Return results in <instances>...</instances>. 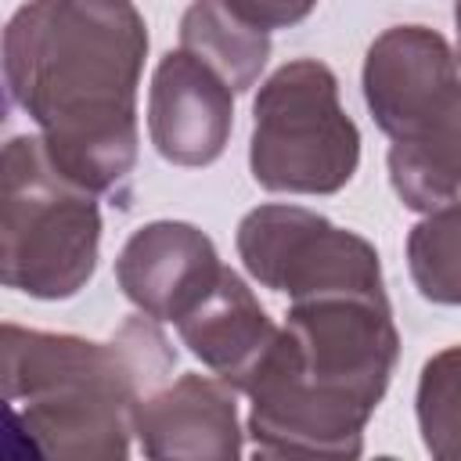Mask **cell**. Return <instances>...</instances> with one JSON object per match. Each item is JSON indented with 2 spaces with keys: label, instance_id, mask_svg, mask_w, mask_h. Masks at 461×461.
Returning a JSON list of instances; mask_svg holds the SVG:
<instances>
[{
  "label": "cell",
  "instance_id": "30bf717a",
  "mask_svg": "<svg viewBox=\"0 0 461 461\" xmlns=\"http://www.w3.org/2000/svg\"><path fill=\"white\" fill-rule=\"evenodd\" d=\"M234 385L216 375H180L144 396L137 411L140 450L155 461H234L245 450Z\"/></svg>",
  "mask_w": 461,
  "mask_h": 461
},
{
  "label": "cell",
  "instance_id": "4fadbf2b",
  "mask_svg": "<svg viewBox=\"0 0 461 461\" xmlns=\"http://www.w3.org/2000/svg\"><path fill=\"white\" fill-rule=\"evenodd\" d=\"M180 47L209 65L234 94H245L267 68L270 32L234 14L223 0H191L180 18Z\"/></svg>",
  "mask_w": 461,
  "mask_h": 461
},
{
  "label": "cell",
  "instance_id": "8fae6325",
  "mask_svg": "<svg viewBox=\"0 0 461 461\" xmlns=\"http://www.w3.org/2000/svg\"><path fill=\"white\" fill-rule=\"evenodd\" d=\"M176 335L216 378L245 393L267 364L281 328L270 321L245 277L223 267L212 288L176 321Z\"/></svg>",
  "mask_w": 461,
  "mask_h": 461
},
{
  "label": "cell",
  "instance_id": "277c9868",
  "mask_svg": "<svg viewBox=\"0 0 461 461\" xmlns=\"http://www.w3.org/2000/svg\"><path fill=\"white\" fill-rule=\"evenodd\" d=\"M97 194L50 158L40 133L4 144V252L0 277L32 299L79 295L101 256Z\"/></svg>",
  "mask_w": 461,
  "mask_h": 461
},
{
  "label": "cell",
  "instance_id": "3957f363",
  "mask_svg": "<svg viewBox=\"0 0 461 461\" xmlns=\"http://www.w3.org/2000/svg\"><path fill=\"white\" fill-rule=\"evenodd\" d=\"M140 313L108 342L4 324V403L11 443L36 457L122 461L137 439V411L176 364V349Z\"/></svg>",
  "mask_w": 461,
  "mask_h": 461
},
{
  "label": "cell",
  "instance_id": "52a82bcc",
  "mask_svg": "<svg viewBox=\"0 0 461 461\" xmlns=\"http://www.w3.org/2000/svg\"><path fill=\"white\" fill-rule=\"evenodd\" d=\"M364 101L389 140L425 130L461 94L457 54L429 25H393L367 47Z\"/></svg>",
  "mask_w": 461,
  "mask_h": 461
},
{
  "label": "cell",
  "instance_id": "9c48e42d",
  "mask_svg": "<svg viewBox=\"0 0 461 461\" xmlns=\"http://www.w3.org/2000/svg\"><path fill=\"white\" fill-rule=\"evenodd\" d=\"M223 263L205 230L184 220H151L137 227L115 259L122 295L148 317L176 324L220 277Z\"/></svg>",
  "mask_w": 461,
  "mask_h": 461
},
{
  "label": "cell",
  "instance_id": "5bb4252c",
  "mask_svg": "<svg viewBox=\"0 0 461 461\" xmlns=\"http://www.w3.org/2000/svg\"><path fill=\"white\" fill-rule=\"evenodd\" d=\"M407 267L421 299L461 306V202L432 209L411 227Z\"/></svg>",
  "mask_w": 461,
  "mask_h": 461
},
{
  "label": "cell",
  "instance_id": "7c38bea8",
  "mask_svg": "<svg viewBox=\"0 0 461 461\" xmlns=\"http://www.w3.org/2000/svg\"><path fill=\"white\" fill-rule=\"evenodd\" d=\"M389 184L414 212L461 202V94L425 130L389 144Z\"/></svg>",
  "mask_w": 461,
  "mask_h": 461
},
{
  "label": "cell",
  "instance_id": "7a4b0ae2",
  "mask_svg": "<svg viewBox=\"0 0 461 461\" xmlns=\"http://www.w3.org/2000/svg\"><path fill=\"white\" fill-rule=\"evenodd\" d=\"M396 360L389 295L295 299L245 389L256 457H360Z\"/></svg>",
  "mask_w": 461,
  "mask_h": 461
},
{
  "label": "cell",
  "instance_id": "5b68a950",
  "mask_svg": "<svg viewBox=\"0 0 461 461\" xmlns=\"http://www.w3.org/2000/svg\"><path fill=\"white\" fill-rule=\"evenodd\" d=\"M360 166V130L317 58L285 61L252 101L249 169L274 194H335Z\"/></svg>",
  "mask_w": 461,
  "mask_h": 461
},
{
  "label": "cell",
  "instance_id": "9a60e30c",
  "mask_svg": "<svg viewBox=\"0 0 461 461\" xmlns=\"http://www.w3.org/2000/svg\"><path fill=\"white\" fill-rule=\"evenodd\" d=\"M421 443L439 461H461V346L425 360L414 393Z\"/></svg>",
  "mask_w": 461,
  "mask_h": 461
},
{
  "label": "cell",
  "instance_id": "e0dca14e",
  "mask_svg": "<svg viewBox=\"0 0 461 461\" xmlns=\"http://www.w3.org/2000/svg\"><path fill=\"white\" fill-rule=\"evenodd\" d=\"M454 29H457V61H461V0H454Z\"/></svg>",
  "mask_w": 461,
  "mask_h": 461
},
{
  "label": "cell",
  "instance_id": "2e32d148",
  "mask_svg": "<svg viewBox=\"0 0 461 461\" xmlns=\"http://www.w3.org/2000/svg\"><path fill=\"white\" fill-rule=\"evenodd\" d=\"M223 4L267 32L270 29H292L303 18H310L317 7V0H223Z\"/></svg>",
  "mask_w": 461,
  "mask_h": 461
},
{
  "label": "cell",
  "instance_id": "8992f818",
  "mask_svg": "<svg viewBox=\"0 0 461 461\" xmlns=\"http://www.w3.org/2000/svg\"><path fill=\"white\" fill-rule=\"evenodd\" d=\"M249 277L295 299L385 295L382 259L367 238L303 205H256L234 234Z\"/></svg>",
  "mask_w": 461,
  "mask_h": 461
},
{
  "label": "cell",
  "instance_id": "ba28073f",
  "mask_svg": "<svg viewBox=\"0 0 461 461\" xmlns=\"http://www.w3.org/2000/svg\"><path fill=\"white\" fill-rule=\"evenodd\" d=\"M234 130V90L184 47L158 58L148 86V133L173 166H212Z\"/></svg>",
  "mask_w": 461,
  "mask_h": 461
},
{
  "label": "cell",
  "instance_id": "6da1fadb",
  "mask_svg": "<svg viewBox=\"0 0 461 461\" xmlns=\"http://www.w3.org/2000/svg\"><path fill=\"white\" fill-rule=\"evenodd\" d=\"M148 25L133 0H25L4 29L7 101L58 169L126 209L140 151Z\"/></svg>",
  "mask_w": 461,
  "mask_h": 461
}]
</instances>
